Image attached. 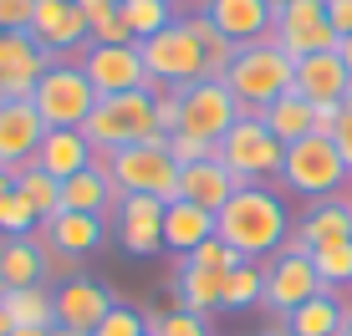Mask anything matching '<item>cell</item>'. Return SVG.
<instances>
[{
    "instance_id": "f6af8a7d",
    "label": "cell",
    "mask_w": 352,
    "mask_h": 336,
    "mask_svg": "<svg viewBox=\"0 0 352 336\" xmlns=\"http://www.w3.org/2000/svg\"><path fill=\"white\" fill-rule=\"evenodd\" d=\"M10 194H16V168H6V163H0V204H6Z\"/></svg>"
},
{
    "instance_id": "277c9868",
    "label": "cell",
    "mask_w": 352,
    "mask_h": 336,
    "mask_svg": "<svg viewBox=\"0 0 352 336\" xmlns=\"http://www.w3.org/2000/svg\"><path fill=\"white\" fill-rule=\"evenodd\" d=\"M214 158L235 173V184H271V178H281L286 143L261 123V112H240L235 128L214 143Z\"/></svg>"
},
{
    "instance_id": "9a60e30c",
    "label": "cell",
    "mask_w": 352,
    "mask_h": 336,
    "mask_svg": "<svg viewBox=\"0 0 352 336\" xmlns=\"http://www.w3.org/2000/svg\"><path fill=\"white\" fill-rule=\"evenodd\" d=\"M46 67H52V51H41L31 31H6L0 36V102L31 97Z\"/></svg>"
},
{
    "instance_id": "484cf974",
    "label": "cell",
    "mask_w": 352,
    "mask_h": 336,
    "mask_svg": "<svg viewBox=\"0 0 352 336\" xmlns=\"http://www.w3.org/2000/svg\"><path fill=\"white\" fill-rule=\"evenodd\" d=\"M210 235H214V214L210 209H199V204H189V199L164 204V250H174L179 260H184L189 250H199Z\"/></svg>"
},
{
    "instance_id": "44dd1931",
    "label": "cell",
    "mask_w": 352,
    "mask_h": 336,
    "mask_svg": "<svg viewBox=\"0 0 352 336\" xmlns=\"http://www.w3.org/2000/svg\"><path fill=\"white\" fill-rule=\"evenodd\" d=\"M31 163L41 168V173H52V178H72V173H82V168L97 163V148L87 143L82 128H46V138H41V148H36Z\"/></svg>"
},
{
    "instance_id": "60d3db41",
    "label": "cell",
    "mask_w": 352,
    "mask_h": 336,
    "mask_svg": "<svg viewBox=\"0 0 352 336\" xmlns=\"http://www.w3.org/2000/svg\"><path fill=\"white\" fill-rule=\"evenodd\" d=\"M36 0H0V31H31Z\"/></svg>"
},
{
    "instance_id": "4316f807",
    "label": "cell",
    "mask_w": 352,
    "mask_h": 336,
    "mask_svg": "<svg viewBox=\"0 0 352 336\" xmlns=\"http://www.w3.org/2000/svg\"><path fill=\"white\" fill-rule=\"evenodd\" d=\"M347 316H352V306L342 301V296H337V291H322V296H311L307 306L291 311L286 326H291V336H342Z\"/></svg>"
},
{
    "instance_id": "74e56055",
    "label": "cell",
    "mask_w": 352,
    "mask_h": 336,
    "mask_svg": "<svg viewBox=\"0 0 352 336\" xmlns=\"http://www.w3.org/2000/svg\"><path fill=\"white\" fill-rule=\"evenodd\" d=\"M41 230V219H36V209L21 194H10L0 204V239H16V235H36Z\"/></svg>"
},
{
    "instance_id": "7dc6e473",
    "label": "cell",
    "mask_w": 352,
    "mask_h": 336,
    "mask_svg": "<svg viewBox=\"0 0 352 336\" xmlns=\"http://www.w3.org/2000/svg\"><path fill=\"white\" fill-rule=\"evenodd\" d=\"M261 336H291V326H286V321H281V316H271V326H265Z\"/></svg>"
},
{
    "instance_id": "ee69618b",
    "label": "cell",
    "mask_w": 352,
    "mask_h": 336,
    "mask_svg": "<svg viewBox=\"0 0 352 336\" xmlns=\"http://www.w3.org/2000/svg\"><path fill=\"white\" fill-rule=\"evenodd\" d=\"M332 143H337V153H342V163H347V173H352V117L347 112H342V123H337Z\"/></svg>"
},
{
    "instance_id": "4fadbf2b",
    "label": "cell",
    "mask_w": 352,
    "mask_h": 336,
    "mask_svg": "<svg viewBox=\"0 0 352 336\" xmlns=\"http://www.w3.org/2000/svg\"><path fill=\"white\" fill-rule=\"evenodd\" d=\"M113 230H118V245L128 255H159L164 250V199L123 194L113 209Z\"/></svg>"
},
{
    "instance_id": "f35d334b",
    "label": "cell",
    "mask_w": 352,
    "mask_h": 336,
    "mask_svg": "<svg viewBox=\"0 0 352 336\" xmlns=\"http://www.w3.org/2000/svg\"><path fill=\"white\" fill-rule=\"evenodd\" d=\"M184 260H189V265H199V270H220V275L240 265V255H235V250H230V245H225V239H220V235H210V239H204V245H199V250H189V255H184Z\"/></svg>"
},
{
    "instance_id": "d6986e66",
    "label": "cell",
    "mask_w": 352,
    "mask_h": 336,
    "mask_svg": "<svg viewBox=\"0 0 352 336\" xmlns=\"http://www.w3.org/2000/svg\"><path fill=\"white\" fill-rule=\"evenodd\" d=\"M291 92H301L311 107L332 102L342 107V97L352 92V71L342 67V56L337 51H317V56H301L296 62V82H291Z\"/></svg>"
},
{
    "instance_id": "d4e9b609",
    "label": "cell",
    "mask_w": 352,
    "mask_h": 336,
    "mask_svg": "<svg viewBox=\"0 0 352 336\" xmlns=\"http://www.w3.org/2000/svg\"><path fill=\"white\" fill-rule=\"evenodd\" d=\"M118 184L107 178V168L102 163H92V168H82V173H72V178H62V209H72V214H113L118 209Z\"/></svg>"
},
{
    "instance_id": "7402d4cb",
    "label": "cell",
    "mask_w": 352,
    "mask_h": 336,
    "mask_svg": "<svg viewBox=\"0 0 352 336\" xmlns=\"http://www.w3.org/2000/svg\"><path fill=\"white\" fill-rule=\"evenodd\" d=\"M107 230H113V224H107L102 214H72V209H62L56 219L41 224V239L52 250H62L67 260H82V255H92V250H102Z\"/></svg>"
},
{
    "instance_id": "6da1fadb",
    "label": "cell",
    "mask_w": 352,
    "mask_h": 336,
    "mask_svg": "<svg viewBox=\"0 0 352 336\" xmlns=\"http://www.w3.org/2000/svg\"><path fill=\"white\" fill-rule=\"evenodd\" d=\"M291 230H296V224H291L281 194L265 189V184L235 189V199L214 214V235H220L240 260H271V255H281V250L291 245Z\"/></svg>"
},
{
    "instance_id": "4dcf8cb0",
    "label": "cell",
    "mask_w": 352,
    "mask_h": 336,
    "mask_svg": "<svg viewBox=\"0 0 352 336\" xmlns=\"http://www.w3.org/2000/svg\"><path fill=\"white\" fill-rule=\"evenodd\" d=\"M184 26L194 31V41H199V51H204V82H225V71H230V62H235V51H240V46L230 41V36H225L220 26H214V21L204 16V10H199V16H189Z\"/></svg>"
},
{
    "instance_id": "ab89813d",
    "label": "cell",
    "mask_w": 352,
    "mask_h": 336,
    "mask_svg": "<svg viewBox=\"0 0 352 336\" xmlns=\"http://www.w3.org/2000/svg\"><path fill=\"white\" fill-rule=\"evenodd\" d=\"M168 153H174V163H199V158H214V143L194 138V133H168Z\"/></svg>"
},
{
    "instance_id": "7c38bea8",
    "label": "cell",
    "mask_w": 352,
    "mask_h": 336,
    "mask_svg": "<svg viewBox=\"0 0 352 336\" xmlns=\"http://www.w3.org/2000/svg\"><path fill=\"white\" fill-rule=\"evenodd\" d=\"M322 275L311 265V255H301V250H281V255H271V265H265V311L271 316H291L296 306H307L311 296H322Z\"/></svg>"
},
{
    "instance_id": "9c48e42d",
    "label": "cell",
    "mask_w": 352,
    "mask_h": 336,
    "mask_svg": "<svg viewBox=\"0 0 352 336\" xmlns=\"http://www.w3.org/2000/svg\"><path fill=\"white\" fill-rule=\"evenodd\" d=\"M240 117V102L225 82H189L179 87V133H194L204 143H220Z\"/></svg>"
},
{
    "instance_id": "681fc988",
    "label": "cell",
    "mask_w": 352,
    "mask_h": 336,
    "mask_svg": "<svg viewBox=\"0 0 352 336\" xmlns=\"http://www.w3.org/2000/svg\"><path fill=\"white\" fill-rule=\"evenodd\" d=\"M10 331H16V321H10L6 311H0V336H10Z\"/></svg>"
},
{
    "instance_id": "3957f363",
    "label": "cell",
    "mask_w": 352,
    "mask_h": 336,
    "mask_svg": "<svg viewBox=\"0 0 352 336\" xmlns=\"http://www.w3.org/2000/svg\"><path fill=\"white\" fill-rule=\"evenodd\" d=\"M97 163L107 168V178L118 184V194H153L164 204L179 199V163L168 153V138L153 133L148 143H133V148H118V153H97Z\"/></svg>"
},
{
    "instance_id": "b9f144b4",
    "label": "cell",
    "mask_w": 352,
    "mask_h": 336,
    "mask_svg": "<svg viewBox=\"0 0 352 336\" xmlns=\"http://www.w3.org/2000/svg\"><path fill=\"white\" fill-rule=\"evenodd\" d=\"M153 123H159V133L168 138V133H179V92H159L153 97Z\"/></svg>"
},
{
    "instance_id": "816d5d0a",
    "label": "cell",
    "mask_w": 352,
    "mask_h": 336,
    "mask_svg": "<svg viewBox=\"0 0 352 336\" xmlns=\"http://www.w3.org/2000/svg\"><path fill=\"white\" fill-rule=\"evenodd\" d=\"M342 112H347V117H352V92H347V97H342Z\"/></svg>"
},
{
    "instance_id": "e575fe53",
    "label": "cell",
    "mask_w": 352,
    "mask_h": 336,
    "mask_svg": "<svg viewBox=\"0 0 352 336\" xmlns=\"http://www.w3.org/2000/svg\"><path fill=\"white\" fill-rule=\"evenodd\" d=\"M311 265H317L322 285L327 291H342V285H352V239H337V245H317L307 250Z\"/></svg>"
},
{
    "instance_id": "7a4b0ae2",
    "label": "cell",
    "mask_w": 352,
    "mask_h": 336,
    "mask_svg": "<svg viewBox=\"0 0 352 336\" xmlns=\"http://www.w3.org/2000/svg\"><path fill=\"white\" fill-rule=\"evenodd\" d=\"M291 82H296V62L281 51V46L265 36L256 46H240L235 62L225 71V87L235 92L240 112H261V107H271L276 97H286Z\"/></svg>"
},
{
    "instance_id": "ac0fdd59",
    "label": "cell",
    "mask_w": 352,
    "mask_h": 336,
    "mask_svg": "<svg viewBox=\"0 0 352 336\" xmlns=\"http://www.w3.org/2000/svg\"><path fill=\"white\" fill-rule=\"evenodd\" d=\"M337 239H352V199H347V194H332V199L307 204V214L296 219L286 250H301V255H307V250L337 245Z\"/></svg>"
},
{
    "instance_id": "5b68a950",
    "label": "cell",
    "mask_w": 352,
    "mask_h": 336,
    "mask_svg": "<svg viewBox=\"0 0 352 336\" xmlns=\"http://www.w3.org/2000/svg\"><path fill=\"white\" fill-rule=\"evenodd\" d=\"M82 133L97 153H118V148H133V143H148L159 133L153 123V92H113V97H97V107L87 112Z\"/></svg>"
},
{
    "instance_id": "836d02e7",
    "label": "cell",
    "mask_w": 352,
    "mask_h": 336,
    "mask_svg": "<svg viewBox=\"0 0 352 336\" xmlns=\"http://www.w3.org/2000/svg\"><path fill=\"white\" fill-rule=\"evenodd\" d=\"M118 10H123V26L133 31V41H148L164 26H174V5L168 0H118Z\"/></svg>"
},
{
    "instance_id": "30bf717a",
    "label": "cell",
    "mask_w": 352,
    "mask_h": 336,
    "mask_svg": "<svg viewBox=\"0 0 352 336\" xmlns=\"http://www.w3.org/2000/svg\"><path fill=\"white\" fill-rule=\"evenodd\" d=\"M77 67L87 71L97 97H113V92H153V97H159L164 92V87H153L148 67H143V56H138V41H128V46H87V51L77 56Z\"/></svg>"
},
{
    "instance_id": "e0dca14e",
    "label": "cell",
    "mask_w": 352,
    "mask_h": 336,
    "mask_svg": "<svg viewBox=\"0 0 352 336\" xmlns=\"http://www.w3.org/2000/svg\"><path fill=\"white\" fill-rule=\"evenodd\" d=\"M118 301L107 296L102 280H87V275H67L62 285H56V326L67 331H97L102 326V316L113 311Z\"/></svg>"
},
{
    "instance_id": "db71d44e",
    "label": "cell",
    "mask_w": 352,
    "mask_h": 336,
    "mask_svg": "<svg viewBox=\"0 0 352 336\" xmlns=\"http://www.w3.org/2000/svg\"><path fill=\"white\" fill-rule=\"evenodd\" d=\"M168 5H184V0H168Z\"/></svg>"
},
{
    "instance_id": "ffe728a7",
    "label": "cell",
    "mask_w": 352,
    "mask_h": 336,
    "mask_svg": "<svg viewBox=\"0 0 352 336\" xmlns=\"http://www.w3.org/2000/svg\"><path fill=\"white\" fill-rule=\"evenodd\" d=\"M235 189H245V184H235V173H230L220 158H199V163L179 168V199L199 204V209H210V214H220L225 204L235 199Z\"/></svg>"
},
{
    "instance_id": "c3c4849f",
    "label": "cell",
    "mask_w": 352,
    "mask_h": 336,
    "mask_svg": "<svg viewBox=\"0 0 352 336\" xmlns=\"http://www.w3.org/2000/svg\"><path fill=\"white\" fill-rule=\"evenodd\" d=\"M10 336H52V331H41V326H16Z\"/></svg>"
},
{
    "instance_id": "d590c367",
    "label": "cell",
    "mask_w": 352,
    "mask_h": 336,
    "mask_svg": "<svg viewBox=\"0 0 352 336\" xmlns=\"http://www.w3.org/2000/svg\"><path fill=\"white\" fill-rule=\"evenodd\" d=\"M148 336H210V316H199V311H164L159 321H148Z\"/></svg>"
},
{
    "instance_id": "cb8c5ba5",
    "label": "cell",
    "mask_w": 352,
    "mask_h": 336,
    "mask_svg": "<svg viewBox=\"0 0 352 336\" xmlns=\"http://www.w3.org/2000/svg\"><path fill=\"white\" fill-rule=\"evenodd\" d=\"M26 285H46V239L41 235L0 239V291H26Z\"/></svg>"
},
{
    "instance_id": "bcb514c9",
    "label": "cell",
    "mask_w": 352,
    "mask_h": 336,
    "mask_svg": "<svg viewBox=\"0 0 352 336\" xmlns=\"http://www.w3.org/2000/svg\"><path fill=\"white\" fill-rule=\"evenodd\" d=\"M337 56H342V67L352 71V36H342V41H337Z\"/></svg>"
},
{
    "instance_id": "f5cc1de1",
    "label": "cell",
    "mask_w": 352,
    "mask_h": 336,
    "mask_svg": "<svg viewBox=\"0 0 352 336\" xmlns=\"http://www.w3.org/2000/svg\"><path fill=\"white\" fill-rule=\"evenodd\" d=\"M342 336H352V316H347V326H342Z\"/></svg>"
},
{
    "instance_id": "f907efd6",
    "label": "cell",
    "mask_w": 352,
    "mask_h": 336,
    "mask_svg": "<svg viewBox=\"0 0 352 336\" xmlns=\"http://www.w3.org/2000/svg\"><path fill=\"white\" fill-rule=\"evenodd\" d=\"M265 5H271V16H281V10L291 5V0H265Z\"/></svg>"
},
{
    "instance_id": "8992f818",
    "label": "cell",
    "mask_w": 352,
    "mask_h": 336,
    "mask_svg": "<svg viewBox=\"0 0 352 336\" xmlns=\"http://www.w3.org/2000/svg\"><path fill=\"white\" fill-rule=\"evenodd\" d=\"M347 178H352V173H347V163H342V153H337V143H332V138L311 133V138H301V143H291V148H286L281 184L291 189V194H301L307 204L342 194Z\"/></svg>"
},
{
    "instance_id": "11a10c76",
    "label": "cell",
    "mask_w": 352,
    "mask_h": 336,
    "mask_svg": "<svg viewBox=\"0 0 352 336\" xmlns=\"http://www.w3.org/2000/svg\"><path fill=\"white\" fill-rule=\"evenodd\" d=\"M347 199H352V189H347Z\"/></svg>"
},
{
    "instance_id": "f546056e",
    "label": "cell",
    "mask_w": 352,
    "mask_h": 336,
    "mask_svg": "<svg viewBox=\"0 0 352 336\" xmlns=\"http://www.w3.org/2000/svg\"><path fill=\"white\" fill-rule=\"evenodd\" d=\"M0 311H6L16 326L56 331V291H46V285H26V291H0Z\"/></svg>"
},
{
    "instance_id": "603a6c76",
    "label": "cell",
    "mask_w": 352,
    "mask_h": 336,
    "mask_svg": "<svg viewBox=\"0 0 352 336\" xmlns=\"http://www.w3.org/2000/svg\"><path fill=\"white\" fill-rule=\"evenodd\" d=\"M204 16L220 26L235 46H256L271 36V5L265 0H204Z\"/></svg>"
},
{
    "instance_id": "d6a6232c",
    "label": "cell",
    "mask_w": 352,
    "mask_h": 336,
    "mask_svg": "<svg viewBox=\"0 0 352 336\" xmlns=\"http://www.w3.org/2000/svg\"><path fill=\"white\" fill-rule=\"evenodd\" d=\"M265 301V265L256 260H240L235 270H225V311H250Z\"/></svg>"
},
{
    "instance_id": "83f0119b",
    "label": "cell",
    "mask_w": 352,
    "mask_h": 336,
    "mask_svg": "<svg viewBox=\"0 0 352 336\" xmlns=\"http://www.w3.org/2000/svg\"><path fill=\"white\" fill-rule=\"evenodd\" d=\"M261 123L291 148V143H301V138L317 133V107L301 97V92H286V97H276L271 107H261Z\"/></svg>"
},
{
    "instance_id": "f1b7e54d",
    "label": "cell",
    "mask_w": 352,
    "mask_h": 336,
    "mask_svg": "<svg viewBox=\"0 0 352 336\" xmlns=\"http://www.w3.org/2000/svg\"><path fill=\"white\" fill-rule=\"evenodd\" d=\"M174 291H179V306L184 311H199V316H214L225 311V275L220 270H199L189 260H179V275H174Z\"/></svg>"
},
{
    "instance_id": "52a82bcc",
    "label": "cell",
    "mask_w": 352,
    "mask_h": 336,
    "mask_svg": "<svg viewBox=\"0 0 352 336\" xmlns=\"http://www.w3.org/2000/svg\"><path fill=\"white\" fill-rule=\"evenodd\" d=\"M31 102H36L46 128H82L87 112L97 107V87L87 82V71L77 62H52L41 71V82H36Z\"/></svg>"
},
{
    "instance_id": "8fae6325",
    "label": "cell",
    "mask_w": 352,
    "mask_h": 336,
    "mask_svg": "<svg viewBox=\"0 0 352 336\" xmlns=\"http://www.w3.org/2000/svg\"><path fill=\"white\" fill-rule=\"evenodd\" d=\"M271 41L281 46L291 62L317 51H337V31L327 21V0H291L281 16L271 21Z\"/></svg>"
},
{
    "instance_id": "ba28073f",
    "label": "cell",
    "mask_w": 352,
    "mask_h": 336,
    "mask_svg": "<svg viewBox=\"0 0 352 336\" xmlns=\"http://www.w3.org/2000/svg\"><path fill=\"white\" fill-rule=\"evenodd\" d=\"M138 56H143V67H148L153 87H168V92H179V87H189V82L204 77V51H199V41H194V31L184 21H174V26H164L159 36L138 41Z\"/></svg>"
},
{
    "instance_id": "7bdbcfd3",
    "label": "cell",
    "mask_w": 352,
    "mask_h": 336,
    "mask_svg": "<svg viewBox=\"0 0 352 336\" xmlns=\"http://www.w3.org/2000/svg\"><path fill=\"white\" fill-rule=\"evenodd\" d=\"M327 21H332L337 41H342V36H352V0H327Z\"/></svg>"
},
{
    "instance_id": "9f6ffc18",
    "label": "cell",
    "mask_w": 352,
    "mask_h": 336,
    "mask_svg": "<svg viewBox=\"0 0 352 336\" xmlns=\"http://www.w3.org/2000/svg\"><path fill=\"white\" fill-rule=\"evenodd\" d=\"M0 36H6V31H0Z\"/></svg>"
},
{
    "instance_id": "1f68e13d",
    "label": "cell",
    "mask_w": 352,
    "mask_h": 336,
    "mask_svg": "<svg viewBox=\"0 0 352 336\" xmlns=\"http://www.w3.org/2000/svg\"><path fill=\"white\" fill-rule=\"evenodd\" d=\"M16 194L36 209V219H56L62 214V178H52V173H41L36 163H26V168H16Z\"/></svg>"
},
{
    "instance_id": "5bb4252c",
    "label": "cell",
    "mask_w": 352,
    "mask_h": 336,
    "mask_svg": "<svg viewBox=\"0 0 352 336\" xmlns=\"http://www.w3.org/2000/svg\"><path fill=\"white\" fill-rule=\"evenodd\" d=\"M31 36L41 51L67 56V51H87V16H82L77 0H36V16H31Z\"/></svg>"
},
{
    "instance_id": "8d00e7d4",
    "label": "cell",
    "mask_w": 352,
    "mask_h": 336,
    "mask_svg": "<svg viewBox=\"0 0 352 336\" xmlns=\"http://www.w3.org/2000/svg\"><path fill=\"white\" fill-rule=\"evenodd\" d=\"M92 336H148V316H143L138 306L118 301V306H113V311L102 316V326H97Z\"/></svg>"
},
{
    "instance_id": "2e32d148",
    "label": "cell",
    "mask_w": 352,
    "mask_h": 336,
    "mask_svg": "<svg viewBox=\"0 0 352 336\" xmlns=\"http://www.w3.org/2000/svg\"><path fill=\"white\" fill-rule=\"evenodd\" d=\"M41 138H46V123L31 97L0 102V163L6 168H26L36 158V148H41Z\"/></svg>"
}]
</instances>
